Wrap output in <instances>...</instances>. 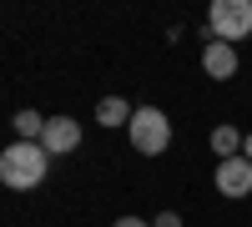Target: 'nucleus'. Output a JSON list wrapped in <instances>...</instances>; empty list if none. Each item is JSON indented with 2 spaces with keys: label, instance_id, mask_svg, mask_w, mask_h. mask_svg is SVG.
I'll list each match as a JSON object with an SVG mask.
<instances>
[{
  "label": "nucleus",
  "instance_id": "obj_1",
  "mask_svg": "<svg viewBox=\"0 0 252 227\" xmlns=\"http://www.w3.org/2000/svg\"><path fill=\"white\" fill-rule=\"evenodd\" d=\"M46 172H51V152L40 147V141H10V147L0 152V182L15 187V192L40 187Z\"/></svg>",
  "mask_w": 252,
  "mask_h": 227
},
{
  "label": "nucleus",
  "instance_id": "obj_2",
  "mask_svg": "<svg viewBox=\"0 0 252 227\" xmlns=\"http://www.w3.org/2000/svg\"><path fill=\"white\" fill-rule=\"evenodd\" d=\"M131 147L141 152V157H161L166 147H172V121H166V111H157V106H136V116H131Z\"/></svg>",
  "mask_w": 252,
  "mask_h": 227
},
{
  "label": "nucleus",
  "instance_id": "obj_3",
  "mask_svg": "<svg viewBox=\"0 0 252 227\" xmlns=\"http://www.w3.org/2000/svg\"><path fill=\"white\" fill-rule=\"evenodd\" d=\"M207 31H212V40H227V46L252 35V0H212Z\"/></svg>",
  "mask_w": 252,
  "mask_h": 227
},
{
  "label": "nucleus",
  "instance_id": "obj_4",
  "mask_svg": "<svg viewBox=\"0 0 252 227\" xmlns=\"http://www.w3.org/2000/svg\"><path fill=\"white\" fill-rule=\"evenodd\" d=\"M40 147H46L51 157L76 152V147H81V121H71V116H51V121H46V136H40Z\"/></svg>",
  "mask_w": 252,
  "mask_h": 227
},
{
  "label": "nucleus",
  "instance_id": "obj_5",
  "mask_svg": "<svg viewBox=\"0 0 252 227\" xmlns=\"http://www.w3.org/2000/svg\"><path fill=\"white\" fill-rule=\"evenodd\" d=\"M217 192H222V197H247V192H252V162H247V157L217 162Z\"/></svg>",
  "mask_w": 252,
  "mask_h": 227
},
{
  "label": "nucleus",
  "instance_id": "obj_6",
  "mask_svg": "<svg viewBox=\"0 0 252 227\" xmlns=\"http://www.w3.org/2000/svg\"><path fill=\"white\" fill-rule=\"evenodd\" d=\"M202 71L212 76V81H232V76H237V46H227V40H207Z\"/></svg>",
  "mask_w": 252,
  "mask_h": 227
},
{
  "label": "nucleus",
  "instance_id": "obj_7",
  "mask_svg": "<svg viewBox=\"0 0 252 227\" xmlns=\"http://www.w3.org/2000/svg\"><path fill=\"white\" fill-rule=\"evenodd\" d=\"M131 116H136V111L126 106L121 96H106V101H101V106H96V121H101V127H106V131H111V127H131Z\"/></svg>",
  "mask_w": 252,
  "mask_h": 227
},
{
  "label": "nucleus",
  "instance_id": "obj_8",
  "mask_svg": "<svg viewBox=\"0 0 252 227\" xmlns=\"http://www.w3.org/2000/svg\"><path fill=\"white\" fill-rule=\"evenodd\" d=\"M242 147H247V136H242L237 127H217V131H212V152H217V162H232Z\"/></svg>",
  "mask_w": 252,
  "mask_h": 227
},
{
  "label": "nucleus",
  "instance_id": "obj_9",
  "mask_svg": "<svg viewBox=\"0 0 252 227\" xmlns=\"http://www.w3.org/2000/svg\"><path fill=\"white\" fill-rule=\"evenodd\" d=\"M46 121L51 116H40V111H15V121H10L15 141H40V136H46Z\"/></svg>",
  "mask_w": 252,
  "mask_h": 227
},
{
  "label": "nucleus",
  "instance_id": "obj_10",
  "mask_svg": "<svg viewBox=\"0 0 252 227\" xmlns=\"http://www.w3.org/2000/svg\"><path fill=\"white\" fill-rule=\"evenodd\" d=\"M152 227H182V217H177V212H157V222H152Z\"/></svg>",
  "mask_w": 252,
  "mask_h": 227
},
{
  "label": "nucleus",
  "instance_id": "obj_11",
  "mask_svg": "<svg viewBox=\"0 0 252 227\" xmlns=\"http://www.w3.org/2000/svg\"><path fill=\"white\" fill-rule=\"evenodd\" d=\"M111 227H152V222H141V217H116Z\"/></svg>",
  "mask_w": 252,
  "mask_h": 227
},
{
  "label": "nucleus",
  "instance_id": "obj_12",
  "mask_svg": "<svg viewBox=\"0 0 252 227\" xmlns=\"http://www.w3.org/2000/svg\"><path fill=\"white\" fill-rule=\"evenodd\" d=\"M242 157H247V162H252V131H247V147H242Z\"/></svg>",
  "mask_w": 252,
  "mask_h": 227
}]
</instances>
